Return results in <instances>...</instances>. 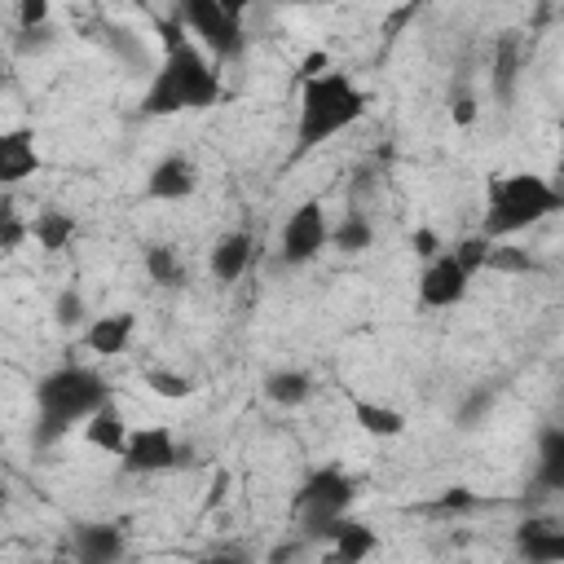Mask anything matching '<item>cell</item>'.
Here are the masks:
<instances>
[{"instance_id": "cell-1", "label": "cell", "mask_w": 564, "mask_h": 564, "mask_svg": "<svg viewBox=\"0 0 564 564\" xmlns=\"http://www.w3.org/2000/svg\"><path fill=\"white\" fill-rule=\"evenodd\" d=\"M159 35H163V62L150 70V84L141 93V115L167 119V115L212 110L225 97L220 62L207 57V48L194 44L176 18H163Z\"/></svg>"}, {"instance_id": "cell-2", "label": "cell", "mask_w": 564, "mask_h": 564, "mask_svg": "<svg viewBox=\"0 0 564 564\" xmlns=\"http://www.w3.org/2000/svg\"><path fill=\"white\" fill-rule=\"evenodd\" d=\"M366 93L344 75V70H322L300 79V101H295V159L335 141L339 132H348L361 115H366Z\"/></svg>"}, {"instance_id": "cell-3", "label": "cell", "mask_w": 564, "mask_h": 564, "mask_svg": "<svg viewBox=\"0 0 564 564\" xmlns=\"http://www.w3.org/2000/svg\"><path fill=\"white\" fill-rule=\"evenodd\" d=\"M110 397L106 379L93 366H57L35 383V445H57Z\"/></svg>"}, {"instance_id": "cell-4", "label": "cell", "mask_w": 564, "mask_h": 564, "mask_svg": "<svg viewBox=\"0 0 564 564\" xmlns=\"http://www.w3.org/2000/svg\"><path fill=\"white\" fill-rule=\"evenodd\" d=\"M560 207H564V194L546 176H538V172H502V176H489V185H485L480 234L485 238H511V234H520L529 225H542Z\"/></svg>"}, {"instance_id": "cell-5", "label": "cell", "mask_w": 564, "mask_h": 564, "mask_svg": "<svg viewBox=\"0 0 564 564\" xmlns=\"http://www.w3.org/2000/svg\"><path fill=\"white\" fill-rule=\"evenodd\" d=\"M352 498H357V476H348L344 467H317L300 480L291 498V516L308 542H326L335 520L352 511Z\"/></svg>"}, {"instance_id": "cell-6", "label": "cell", "mask_w": 564, "mask_h": 564, "mask_svg": "<svg viewBox=\"0 0 564 564\" xmlns=\"http://www.w3.org/2000/svg\"><path fill=\"white\" fill-rule=\"evenodd\" d=\"M172 18L194 35V44L207 48V57L229 62L247 48V31L238 18H229L216 0H172Z\"/></svg>"}, {"instance_id": "cell-7", "label": "cell", "mask_w": 564, "mask_h": 564, "mask_svg": "<svg viewBox=\"0 0 564 564\" xmlns=\"http://www.w3.org/2000/svg\"><path fill=\"white\" fill-rule=\"evenodd\" d=\"M185 463H189V445L176 441V432L163 423L128 427V441L119 449V467L128 476H159V471H176Z\"/></svg>"}, {"instance_id": "cell-8", "label": "cell", "mask_w": 564, "mask_h": 564, "mask_svg": "<svg viewBox=\"0 0 564 564\" xmlns=\"http://www.w3.org/2000/svg\"><path fill=\"white\" fill-rule=\"evenodd\" d=\"M326 238H330V216H326L322 198H304L286 212V220L278 229V260L291 269L313 264L326 251Z\"/></svg>"}, {"instance_id": "cell-9", "label": "cell", "mask_w": 564, "mask_h": 564, "mask_svg": "<svg viewBox=\"0 0 564 564\" xmlns=\"http://www.w3.org/2000/svg\"><path fill=\"white\" fill-rule=\"evenodd\" d=\"M467 291H471V273L449 251H436L427 260V269L419 273V304L423 308H454L467 300Z\"/></svg>"}, {"instance_id": "cell-10", "label": "cell", "mask_w": 564, "mask_h": 564, "mask_svg": "<svg viewBox=\"0 0 564 564\" xmlns=\"http://www.w3.org/2000/svg\"><path fill=\"white\" fill-rule=\"evenodd\" d=\"M40 172V141L35 128L18 123V128H0V194H9L13 185H22L26 176Z\"/></svg>"}, {"instance_id": "cell-11", "label": "cell", "mask_w": 564, "mask_h": 564, "mask_svg": "<svg viewBox=\"0 0 564 564\" xmlns=\"http://www.w3.org/2000/svg\"><path fill=\"white\" fill-rule=\"evenodd\" d=\"M194 189H198V167H194V159L181 154V150L163 154V159L145 172V198H154V203H185Z\"/></svg>"}, {"instance_id": "cell-12", "label": "cell", "mask_w": 564, "mask_h": 564, "mask_svg": "<svg viewBox=\"0 0 564 564\" xmlns=\"http://www.w3.org/2000/svg\"><path fill=\"white\" fill-rule=\"evenodd\" d=\"M251 256H256V238L251 229H229L212 242V256H207V269L220 286H234L247 269H251Z\"/></svg>"}, {"instance_id": "cell-13", "label": "cell", "mask_w": 564, "mask_h": 564, "mask_svg": "<svg viewBox=\"0 0 564 564\" xmlns=\"http://www.w3.org/2000/svg\"><path fill=\"white\" fill-rule=\"evenodd\" d=\"M128 551V538L119 524H106V520H88V524H75L70 533V555L84 560V564H110Z\"/></svg>"}, {"instance_id": "cell-14", "label": "cell", "mask_w": 564, "mask_h": 564, "mask_svg": "<svg viewBox=\"0 0 564 564\" xmlns=\"http://www.w3.org/2000/svg\"><path fill=\"white\" fill-rule=\"evenodd\" d=\"M132 330H137V317H132V313L88 317V322H84V348L97 352V357H119V352H128Z\"/></svg>"}, {"instance_id": "cell-15", "label": "cell", "mask_w": 564, "mask_h": 564, "mask_svg": "<svg viewBox=\"0 0 564 564\" xmlns=\"http://www.w3.org/2000/svg\"><path fill=\"white\" fill-rule=\"evenodd\" d=\"M84 441L93 445V449H101V454H115L119 458V449H123V441H128V419H123V410H119V401L115 397H106L84 423Z\"/></svg>"}, {"instance_id": "cell-16", "label": "cell", "mask_w": 564, "mask_h": 564, "mask_svg": "<svg viewBox=\"0 0 564 564\" xmlns=\"http://www.w3.org/2000/svg\"><path fill=\"white\" fill-rule=\"evenodd\" d=\"M516 551L529 564H555L564 560V529L555 520H524L516 529Z\"/></svg>"}, {"instance_id": "cell-17", "label": "cell", "mask_w": 564, "mask_h": 564, "mask_svg": "<svg viewBox=\"0 0 564 564\" xmlns=\"http://www.w3.org/2000/svg\"><path fill=\"white\" fill-rule=\"evenodd\" d=\"M352 423L366 432V436H375V441H397L401 432H405V414L397 410V405H388V401H370V397H352Z\"/></svg>"}, {"instance_id": "cell-18", "label": "cell", "mask_w": 564, "mask_h": 564, "mask_svg": "<svg viewBox=\"0 0 564 564\" xmlns=\"http://www.w3.org/2000/svg\"><path fill=\"white\" fill-rule=\"evenodd\" d=\"M326 542H330V560H344V564H357V560H366L379 546L375 529L361 524V520H352V516H339Z\"/></svg>"}, {"instance_id": "cell-19", "label": "cell", "mask_w": 564, "mask_h": 564, "mask_svg": "<svg viewBox=\"0 0 564 564\" xmlns=\"http://www.w3.org/2000/svg\"><path fill=\"white\" fill-rule=\"evenodd\" d=\"M75 234H79V225H75V216L62 212V207H44V212H35V220H31V238H35V247L48 251V256L66 251V247L75 242Z\"/></svg>"}, {"instance_id": "cell-20", "label": "cell", "mask_w": 564, "mask_h": 564, "mask_svg": "<svg viewBox=\"0 0 564 564\" xmlns=\"http://www.w3.org/2000/svg\"><path fill=\"white\" fill-rule=\"evenodd\" d=\"M533 480L546 494H564V427H546L538 436V471H533Z\"/></svg>"}, {"instance_id": "cell-21", "label": "cell", "mask_w": 564, "mask_h": 564, "mask_svg": "<svg viewBox=\"0 0 564 564\" xmlns=\"http://www.w3.org/2000/svg\"><path fill=\"white\" fill-rule=\"evenodd\" d=\"M326 247H335V251H344V256H361V251H370V247H375V225L366 220V212L348 207V212L330 225Z\"/></svg>"}, {"instance_id": "cell-22", "label": "cell", "mask_w": 564, "mask_h": 564, "mask_svg": "<svg viewBox=\"0 0 564 564\" xmlns=\"http://www.w3.org/2000/svg\"><path fill=\"white\" fill-rule=\"evenodd\" d=\"M264 397H269L273 405H282V410L304 405V401L313 397V375L300 370V366H282V370H273V375L264 379Z\"/></svg>"}, {"instance_id": "cell-23", "label": "cell", "mask_w": 564, "mask_h": 564, "mask_svg": "<svg viewBox=\"0 0 564 564\" xmlns=\"http://www.w3.org/2000/svg\"><path fill=\"white\" fill-rule=\"evenodd\" d=\"M542 260L524 247H507V238H494L489 251H485V269L480 273H507V278H520V273H538Z\"/></svg>"}, {"instance_id": "cell-24", "label": "cell", "mask_w": 564, "mask_h": 564, "mask_svg": "<svg viewBox=\"0 0 564 564\" xmlns=\"http://www.w3.org/2000/svg\"><path fill=\"white\" fill-rule=\"evenodd\" d=\"M141 264H145L150 282H159V286H185V264H181V256H176L172 242H150L141 251Z\"/></svg>"}, {"instance_id": "cell-25", "label": "cell", "mask_w": 564, "mask_h": 564, "mask_svg": "<svg viewBox=\"0 0 564 564\" xmlns=\"http://www.w3.org/2000/svg\"><path fill=\"white\" fill-rule=\"evenodd\" d=\"M141 383H145L159 401H189V397H194V379L181 375V370H167V366H150V370L141 375Z\"/></svg>"}, {"instance_id": "cell-26", "label": "cell", "mask_w": 564, "mask_h": 564, "mask_svg": "<svg viewBox=\"0 0 564 564\" xmlns=\"http://www.w3.org/2000/svg\"><path fill=\"white\" fill-rule=\"evenodd\" d=\"M516 66H520V35L507 31V35L498 40V53H494V84H498V97H502V101H511Z\"/></svg>"}, {"instance_id": "cell-27", "label": "cell", "mask_w": 564, "mask_h": 564, "mask_svg": "<svg viewBox=\"0 0 564 564\" xmlns=\"http://www.w3.org/2000/svg\"><path fill=\"white\" fill-rule=\"evenodd\" d=\"M26 238H31V220H22V212L13 207V198L0 194V260L13 256L18 247H26Z\"/></svg>"}, {"instance_id": "cell-28", "label": "cell", "mask_w": 564, "mask_h": 564, "mask_svg": "<svg viewBox=\"0 0 564 564\" xmlns=\"http://www.w3.org/2000/svg\"><path fill=\"white\" fill-rule=\"evenodd\" d=\"M53 322L66 326V330H75V326L88 322V300H84L79 286H62V291H57V300H53Z\"/></svg>"}, {"instance_id": "cell-29", "label": "cell", "mask_w": 564, "mask_h": 564, "mask_svg": "<svg viewBox=\"0 0 564 564\" xmlns=\"http://www.w3.org/2000/svg\"><path fill=\"white\" fill-rule=\"evenodd\" d=\"M489 242H494V238H485V234H467V238H458V247H454L449 256L476 278V273L485 269V251H489Z\"/></svg>"}, {"instance_id": "cell-30", "label": "cell", "mask_w": 564, "mask_h": 564, "mask_svg": "<svg viewBox=\"0 0 564 564\" xmlns=\"http://www.w3.org/2000/svg\"><path fill=\"white\" fill-rule=\"evenodd\" d=\"M471 507H476V494L463 489V485H454V489H445L436 502H427V511H436V516H463V511H471Z\"/></svg>"}, {"instance_id": "cell-31", "label": "cell", "mask_w": 564, "mask_h": 564, "mask_svg": "<svg viewBox=\"0 0 564 564\" xmlns=\"http://www.w3.org/2000/svg\"><path fill=\"white\" fill-rule=\"evenodd\" d=\"M48 9H53V0H18V31L48 26Z\"/></svg>"}, {"instance_id": "cell-32", "label": "cell", "mask_w": 564, "mask_h": 564, "mask_svg": "<svg viewBox=\"0 0 564 564\" xmlns=\"http://www.w3.org/2000/svg\"><path fill=\"white\" fill-rule=\"evenodd\" d=\"M410 247H414V256H419V260H432V256L441 251V234H436L432 225H419V229L410 234Z\"/></svg>"}, {"instance_id": "cell-33", "label": "cell", "mask_w": 564, "mask_h": 564, "mask_svg": "<svg viewBox=\"0 0 564 564\" xmlns=\"http://www.w3.org/2000/svg\"><path fill=\"white\" fill-rule=\"evenodd\" d=\"M489 405H494V388H480V392L458 410V423H463V427H476V419H480Z\"/></svg>"}, {"instance_id": "cell-34", "label": "cell", "mask_w": 564, "mask_h": 564, "mask_svg": "<svg viewBox=\"0 0 564 564\" xmlns=\"http://www.w3.org/2000/svg\"><path fill=\"white\" fill-rule=\"evenodd\" d=\"M449 119H454L458 128H471V123H476V97H471V93H463V97L454 93V97H449Z\"/></svg>"}, {"instance_id": "cell-35", "label": "cell", "mask_w": 564, "mask_h": 564, "mask_svg": "<svg viewBox=\"0 0 564 564\" xmlns=\"http://www.w3.org/2000/svg\"><path fill=\"white\" fill-rule=\"evenodd\" d=\"M322 70H330V53H326V48H313V53H304V62H300V79H308V75H322Z\"/></svg>"}, {"instance_id": "cell-36", "label": "cell", "mask_w": 564, "mask_h": 564, "mask_svg": "<svg viewBox=\"0 0 564 564\" xmlns=\"http://www.w3.org/2000/svg\"><path fill=\"white\" fill-rule=\"evenodd\" d=\"M216 4H220L229 18H238V22H242V18H247V9H251L256 0H216Z\"/></svg>"}, {"instance_id": "cell-37", "label": "cell", "mask_w": 564, "mask_h": 564, "mask_svg": "<svg viewBox=\"0 0 564 564\" xmlns=\"http://www.w3.org/2000/svg\"><path fill=\"white\" fill-rule=\"evenodd\" d=\"M427 4H436V0H405V9L397 13V22H405V18L414 13V9H427Z\"/></svg>"}, {"instance_id": "cell-38", "label": "cell", "mask_w": 564, "mask_h": 564, "mask_svg": "<svg viewBox=\"0 0 564 564\" xmlns=\"http://www.w3.org/2000/svg\"><path fill=\"white\" fill-rule=\"evenodd\" d=\"M4 502H9V480H4V471H0V511H4Z\"/></svg>"}, {"instance_id": "cell-39", "label": "cell", "mask_w": 564, "mask_h": 564, "mask_svg": "<svg viewBox=\"0 0 564 564\" xmlns=\"http://www.w3.org/2000/svg\"><path fill=\"white\" fill-rule=\"evenodd\" d=\"M0 88H4V62H0Z\"/></svg>"}]
</instances>
